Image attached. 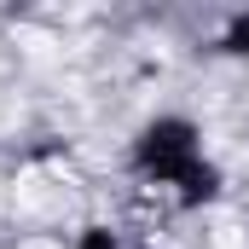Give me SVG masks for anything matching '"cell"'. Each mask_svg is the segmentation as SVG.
I'll return each mask as SVG.
<instances>
[{"label":"cell","instance_id":"cell-1","mask_svg":"<svg viewBox=\"0 0 249 249\" xmlns=\"http://www.w3.org/2000/svg\"><path fill=\"white\" fill-rule=\"evenodd\" d=\"M12 203H18L23 214H41V209L53 203V186H47L41 174H23V180H18V191H12Z\"/></svg>","mask_w":249,"mask_h":249},{"label":"cell","instance_id":"cell-2","mask_svg":"<svg viewBox=\"0 0 249 249\" xmlns=\"http://www.w3.org/2000/svg\"><path fill=\"white\" fill-rule=\"evenodd\" d=\"M18 249H58V244H41V238H35V244H18Z\"/></svg>","mask_w":249,"mask_h":249}]
</instances>
